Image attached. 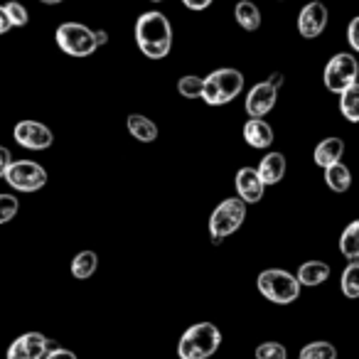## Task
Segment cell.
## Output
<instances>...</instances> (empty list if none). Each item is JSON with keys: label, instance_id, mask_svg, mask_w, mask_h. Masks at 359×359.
Segmentation results:
<instances>
[{"label": "cell", "instance_id": "5bb4252c", "mask_svg": "<svg viewBox=\"0 0 359 359\" xmlns=\"http://www.w3.org/2000/svg\"><path fill=\"white\" fill-rule=\"evenodd\" d=\"M256 172H259L261 182H264L266 187L278 185L280 180L285 177V155L278 153V150L264 155V158H261V163H259V168H256Z\"/></svg>", "mask_w": 359, "mask_h": 359}, {"label": "cell", "instance_id": "9a60e30c", "mask_svg": "<svg viewBox=\"0 0 359 359\" xmlns=\"http://www.w3.org/2000/svg\"><path fill=\"white\" fill-rule=\"evenodd\" d=\"M244 140L256 150H266L273 145V128L264 118H249L244 123Z\"/></svg>", "mask_w": 359, "mask_h": 359}, {"label": "cell", "instance_id": "5b68a950", "mask_svg": "<svg viewBox=\"0 0 359 359\" xmlns=\"http://www.w3.org/2000/svg\"><path fill=\"white\" fill-rule=\"evenodd\" d=\"M246 219V205L239 197H229V200H222V205L215 207L210 217V234L212 241L219 244L226 236H231Z\"/></svg>", "mask_w": 359, "mask_h": 359}, {"label": "cell", "instance_id": "8fae6325", "mask_svg": "<svg viewBox=\"0 0 359 359\" xmlns=\"http://www.w3.org/2000/svg\"><path fill=\"white\" fill-rule=\"evenodd\" d=\"M50 349V337L42 332H25L8 347V359H42Z\"/></svg>", "mask_w": 359, "mask_h": 359}, {"label": "cell", "instance_id": "ffe728a7", "mask_svg": "<svg viewBox=\"0 0 359 359\" xmlns=\"http://www.w3.org/2000/svg\"><path fill=\"white\" fill-rule=\"evenodd\" d=\"M325 182H327V187L332 192H347L349 185H352V172H349L347 165L339 160V163L325 168Z\"/></svg>", "mask_w": 359, "mask_h": 359}, {"label": "cell", "instance_id": "f546056e", "mask_svg": "<svg viewBox=\"0 0 359 359\" xmlns=\"http://www.w3.org/2000/svg\"><path fill=\"white\" fill-rule=\"evenodd\" d=\"M347 42L354 52L359 50V18H352L349 20V27H347Z\"/></svg>", "mask_w": 359, "mask_h": 359}, {"label": "cell", "instance_id": "484cf974", "mask_svg": "<svg viewBox=\"0 0 359 359\" xmlns=\"http://www.w3.org/2000/svg\"><path fill=\"white\" fill-rule=\"evenodd\" d=\"M3 11H6L11 27H25L27 20H30V13H27L25 6H22V3H18V0H11V3H6V6H3Z\"/></svg>", "mask_w": 359, "mask_h": 359}, {"label": "cell", "instance_id": "d590c367", "mask_svg": "<svg viewBox=\"0 0 359 359\" xmlns=\"http://www.w3.org/2000/svg\"><path fill=\"white\" fill-rule=\"evenodd\" d=\"M94 40H96V47L106 45V42H109V32H104V30H94Z\"/></svg>", "mask_w": 359, "mask_h": 359}, {"label": "cell", "instance_id": "3957f363", "mask_svg": "<svg viewBox=\"0 0 359 359\" xmlns=\"http://www.w3.org/2000/svg\"><path fill=\"white\" fill-rule=\"evenodd\" d=\"M244 89V74L234 67H222L202 79V101L207 106H226Z\"/></svg>", "mask_w": 359, "mask_h": 359}, {"label": "cell", "instance_id": "8992f818", "mask_svg": "<svg viewBox=\"0 0 359 359\" xmlns=\"http://www.w3.org/2000/svg\"><path fill=\"white\" fill-rule=\"evenodd\" d=\"M55 42L69 57H89L99 50L94 40V30L81 25V22H62L55 32Z\"/></svg>", "mask_w": 359, "mask_h": 359}, {"label": "cell", "instance_id": "d6986e66", "mask_svg": "<svg viewBox=\"0 0 359 359\" xmlns=\"http://www.w3.org/2000/svg\"><path fill=\"white\" fill-rule=\"evenodd\" d=\"M234 20L239 22L241 30L256 32L261 27V11L256 8V3L251 0H239L234 6Z\"/></svg>", "mask_w": 359, "mask_h": 359}, {"label": "cell", "instance_id": "603a6c76", "mask_svg": "<svg viewBox=\"0 0 359 359\" xmlns=\"http://www.w3.org/2000/svg\"><path fill=\"white\" fill-rule=\"evenodd\" d=\"M339 114L349 123H359V84H352L344 91H339Z\"/></svg>", "mask_w": 359, "mask_h": 359}, {"label": "cell", "instance_id": "8d00e7d4", "mask_svg": "<svg viewBox=\"0 0 359 359\" xmlns=\"http://www.w3.org/2000/svg\"><path fill=\"white\" fill-rule=\"evenodd\" d=\"M42 6H60V3H65V0H40Z\"/></svg>", "mask_w": 359, "mask_h": 359}, {"label": "cell", "instance_id": "7a4b0ae2", "mask_svg": "<svg viewBox=\"0 0 359 359\" xmlns=\"http://www.w3.org/2000/svg\"><path fill=\"white\" fill-rule=\"evenodd\" d=\"M222 347V330L215 323H197L182 332L177 342L180 359H210Z\"/></svg>", "mask_w": 359, "mask_h": 359}, {"label": "cell", "instance_id": "9c48e42d", "mask_svg": "<svg viewBox=\"0 0 359 359\" xmlns=\"http://www.w3.org/2000/svg\"><path fill=\"white\" fill-rule=\"evenodd\" d=\"M13 138L27 150H47L55 143V133L40 121H18L13 128Z\"/></svg>", "mask_w": 359, "mask_h": 359}, {"label": "cell", "instance_id": "d6a6232c", "mask_svg": "<svg viewBox=\"0 0 359 359\" xmlns=\"http://www.w3.org/2000/svg\"><path fill=\"white\" fill-rule=\"evenodd\" d=\"M182 6L190 11H207L212 6V0H182Z\"/></svg>", "mask_w": 359, "mask_h": 359}, {"label": "cell", "instance_id": "e575fe53", "mask_svg": "<svg viewBox=\"0 0 359 359\" xmlns=\"http://www.w3.org/2000/svg\"><path fill=\"white\" fill-rule=\"evenodd\" d=\"M266 81H269L271 86H276V89H280V86H283V74H280V72H273Z\"/></svg>", "mask_w": 359, "mask_h": 359}, {"label": "cell", "instance_id": "7402d4cb", "mask_svg": "<svg viewBox=\"0 0 359 359\" xmlns=\"http://www.w3.org/2000/svg\"><path fill=\"white\" fill-rule=\"evenodd\" d=\"M339 254L349 261L359 259V222L357 219L344 226L342 236H339Z\"/></svg>", "mask_w": 359, "mask_h": 359}, {"label": "cell", "instance_id": "7c38bea8", "mask_svg": "<svg viewBox=\"0 0 359 359\" xmlns=\"http://www.w3.org/2000/svg\"><path fill=\"white\" fill-rule=\"evenodd\" d=\"M276 101H278V89L276 86H271L269 81H261V84H256L254 89L246 94V114H249V118H264L269 111H273Z\"/></svg>", "mask_w": 359, "mask_h": 359}, {"label": "cell", "instance_id": "83f0119b", "mask_svg": "<svg viewBox=\"0 0 359 359\" xmlns=\"http://www.w3.org/2000/svg\"><path fill=\"white\" fill-rule=\"evenodd\" d=\"M177 91L185 96V99H202V76H195V74L180 76Z\"/></svg>", "mask_w": 359, "mask_h": 359}, {"label": "cell", "instance_id": "d4e9b609", "mask_svg": "<svg viewBox=\"0 0 359 359\" xmlns=\"http://www.w3.org/2000/svg\"><path fill=\"white\" fill-rule=\"evenodd\" d=\"M298 359H337V349L330 342H310L300 349Z\"/></svg>", "mask_w": 359, "mask_h": 359}, {"label": "cell", "instance_id": "836d02e7", "mask_svg": "<svg viewBox=\"0 0 359 359\" xmlns=\"http://www.w3.org/2000/svg\"><path fill=\"white\" fill-rule=\"evenodd\" d=\"M11 22H8V15L6 11H3V6H0V35H6V32H11Z\"/></svg>", "mask_w": 359, "mask_h": 359}, {"label": "cell", "instance_id": "74e56055", "mask_svg": "<svg viewBox=\"0 0 359 359\" xmlns=\"http://www.w3.org/2000/svg\"><path fill=\"white\" fill-rule=\"evenodd\" d=\"M150 3H163V0H150Z\"/></svg>", "mask_w": 359, "mask_h": 359}, {"label": "cell", "instance_id": "1f68e13d", "mask_svg": "<svg viewBox=\"0 0 359 359\" xmlns=\"http://www.w3.org/2000/svg\"><path fill=\"white\" fill-rule=\"evenodd\" d=\"M11 160H13L11 150H8V148H0V180L6 177V170H8V165H11Z\"/></svg>", "mask_w": 359, "mask_h": 359}, {"label": "cell", "instance_id": "6da1fadb", "mask_svg": "<svg viewBox=\"0 0 359 359\" xmlns=\"http://www.w3.org/2000/svg\"><path fill=\"white\" fill-rule=\"evenodd\" d=\"M135 45L148 60H165L172 50V25L158 11H148L135 20Z\"/></svg>", "mask_w": 359, "mask_h": 359}, {"label": "cell", "instance_id": "277c9868", "mask_svg": "<svg viewBox=\"0 0 359 359\" xmlns=\"http://www.w3.org/2000/svg\"><path fill=\"white\" fill-rule=\"evenodd\" d=\"M256 288L266 300L276 305H290L298 300L300 295V283L295 280L293 273L283 269H266L256 278Z\"/></svg>", "mask_w": 359, "mask_h": 359}, {"label": "cell", "instance_id": "2e32d148", "mask_svg": "<svg viewBox=\"0 0 359 359\" xmlns=\"http://www.w3.org/2000/svg\"><path fill=\"white\" fill-rule=\"evenodd\" d=\"M344 155V140L342 138H334V135H330V138L320 140L318 145H315V153H313V163L318 165V168H327V165H334L339 163Z\"/></svg>", "mask_w": 359, "mask_h": 359}, {"label": "cell", "instance_id": "44dd1931", "mask_svg": "<svg viewBox=\"0 0 359 359\" xmlns=\"http://www.w3.org/2000/svg\"><path fill=\"white\" fill-rule=\"evenodd\" d=\"M96 266H99V256L94 251H79V254L72 259V276L76 280H86L96 273Z\"/></svg>", "mask_w": 359, "mask_h": 359}, {"label": "cell", "instance_id": "4fadbf2b", "mask_svg": "<svg viewBox=\"0 0 359 359\" xmlns=\"http://www.w3.org/2000/svg\"><path fill=\"white\" fill-rule=\"evenodd\" d=\"M234 185H236V197L244 205H256V202L264 200L266 185L261 182L256 168H241L234 177Z\"/></svg>", "mask_w": 359, "mask_h": 359}, {"label": "cell", "instance_id": "f1b7e54d", "mask_svg": "<svg viewBox=\"0 0 359 359\" xmlns=\"http://www.w3.org/2000/svg\"><path fill=\"white\" fill-rule=\"evenodd\" d=\"M254 354L256 359H288V349L280 342H261Z\"/></svg>", "mask_w": 359, "mask_h": 359}, {"label": "cell", "instance_id": "ac0fdd59", "mask_svg": "<svg viewBox=\"0 0 359 359\" xmlns=\"http://www.w3.org/2000/svg\"><path fill=\"white\" fill-rule=\"evenodd\" d=\"M126 123H128V133L133 135L135 140H140V143H153V140H158V126H155L148 116L130 114Z\"/></svg>", "mask_w": 359, "mask_h": 359}, {"label": "cell", "instance_id": "30bf717a", "mask_svg": "<svg viewBox=\"0 0 359 359\" xmlns=\"http://www.w3.org/2000/svg\"><path fill=\"white\" fill-rule=\"evenodd\" d=\"M330 13L325 8V3L320 0H310L308 6L298 13V32L305 37V40H313V37H320L327 27Z\"/></svg>", "mask_w": 359, "mask_h": 359}, {"label": "cell", "instance_id": "4316f807", "mask_svg": "<svg viewBox=\"0 0 359 359\" xmlns=\"http://www.w3.org/2000/svg\"><path fill=\"white\" fill-rule=\"evenodd\" d=\"M18 210H20V202H18V197L11 195V192H0V226L15 219Z\"/></svg>", "mask_w": 359, "mask_h": 359}, {"label": "cell", "instance_id": "cb8c5ba5", "mask_svg": "<svg viewBox=\"0 0 359 359\" xmlns=\"http://www.w3.org/2000/svg\"><path fill=\"white\" fill-rule=\"evenodd\" d=\"M339 288H342L344 298H349V300L359 298V264H357V261H349V266L342 271Z\"/></svg>", "mask_w": 359, "mask_h": 359}, {"label": "cell", "instance_id": "e0dca14e", "mask_svg": "<svg viewBox=\"0 0 359 359\" xmlns=\"http://www.w3.org/2000/svg\"><path fill=\"white\" fill-rule=\"evenodd\" d=\"M330 278V266L325 261H305L300 264L298 273H295V280L305 288H315V285L325 283Z\"/></svg>", "mask_w": 359, "mask_h": 359}, {"label": "cell", "instance_id": "4dcf8cb0", "mask_svg": "<svg viewBox=\"0 0 359 359\" xmlns=\"http://www.w3.org/2000/svg\"><path fill=\"white\" fill-rule=\"evenodd\" d=\"M42 359H76V354L72 352V349H65V347H50Z\"/></svg>", "mask_w": 359, "mask_h": 359}, {"label": "cell", "instance_id": "52a82bcc", "mask_svg": "<svg viewBox=\"0 0 359 359\" xmlns=\"http://www.w3.org/2000/svg\"><path fill=\"white\" fill-rule=\"evenodd\" d=\"M6 182L18 192H37L47 185V170L32 160H11Z\"/></svg>", "mask_w": 359, "mask_h": 359}, {"label": "cell", "instance_id": "ba28073f", "mask_svg": "<svg viewBox=\"0 0 359 359\" xmlns=\"http://www.w3.org/2000/svg\"><path fill=\"white\" fill-rule=\"evenodd\" d=\"M357 74H359V65L357 57L349 55V52H339L325 67V86H327L332 94H339L347 86L357 84Z\"/></svg>", "mask_w": 359, "mask_h": 359}]
</instances>
